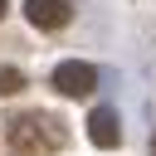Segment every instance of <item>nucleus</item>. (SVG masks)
<instances>
[{"mask_svg": "<svg viewBox=\"0 0 156 156\" xmlns=\"http://www.w3.org/2000/svg\"><path fill=\"white\" fill-rule=\"evenodd\" d=\"M0 20H5V0H0Z\"/></svg>", "mask_w": 156, "mask_h": 156, "instance_id": "nucleus-7", "label": "nucleus"}, {"mask_svg": "<svg viewBox=\"0 0 156 156\" xmlns=\"http://www.w3.org/2000/svg\"><path fill=\"white\" fill-rule=\"evenodd\" d=\"M63 141H68L63 122L54 112H39V107L15 112L5 122V151L10 156H54V151H63Z\"/></svg>", "mask_w": 156, "mask_h": 156, "instance_id": "nucleus-1", "label": "nucleus"}, {"mask_svg": "<svg viewBox=\"0 0 156 156\" xmlns=\"http://www.w3.org/2000/svg\"><path fill=\"white\" fill-rule=\"evenodd\" d=\"M88 136H93L98 146H117V141H122L117 112H112V107H93V112H88Z\"/></svg>", "mask_w": 156, "mask_h": 156, "instance_id": "nucleus-4", "label": "nucleus"}, {"mask_svg": "<svg viewBox=\"0 0 156 156\" xmlns=\"http://www.w3.org/2000/svg\"><path fill=\"white\" fill-rule=\"evenodd\" d=\"M54 88H58L63 98H88V93L98 88V68H93V63L68 58V63H58V68H54Z\"/></svg>", "mask_w": 156, "mask_h": 156, "instance_id": "nucleus-2", "label": "nucleus"}, {"mask_svg": "<svg viewBox=\"0 0 156 156\" xmlns=\"http://www.w3.org/2000/svg\"><path fill=\"white\" fill-rule=\"evenodd\" d=\"M20 88H24V73L5 63V68H0V98H10V93H20Z\"/></svg>", "mask_w": 156, "mask_h": 156, "instance_id": "nucleus-5", "label": "nucleus"}, {"mask_svg": "<svg viewBox=\"0 0 156 156\" xmlns=\"http://www.w3.org/2000/svg\"><path fill=\"white\" fill-rule=\"evenodd\" d=\"M24 15H29L34 29H63V24L73 20L68 0H24Z\"/></svg>", "mask_w": 156, "mask_h": 156, "instance_id": "nucleus-3", "label": "nucleus"}, {"mask_svg": "<svg viewBox=\"0 0 156 156\" xmlns=\"http://www.w3.org/2000/svg\"><path fill=\"white\" fill-rule=\"evenodd\" d=\"M151 156H156V136H151Z\"/></svg>", "mask_w": 156, "mask_h": 156, "instance_id": "nucleus-6", "label": "nucleus"}]
</instances>
